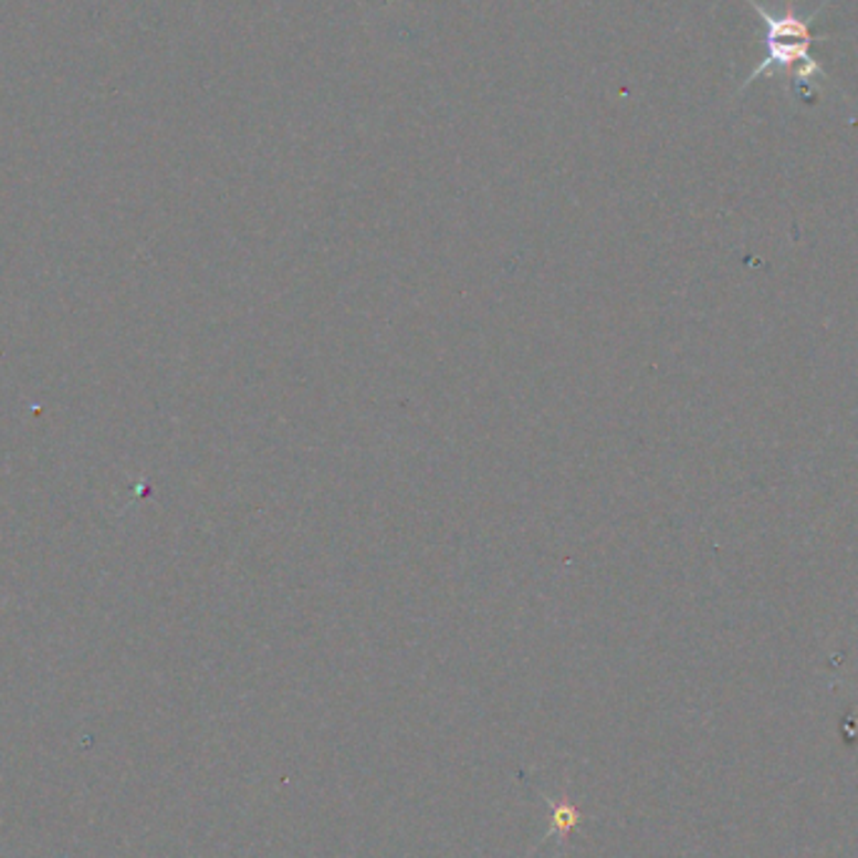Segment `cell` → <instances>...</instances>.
I'll list each match as a JSON object with an SVG mask.
<instances>
[{
  "label": "cell",
  "instance_id": "1",
  "mask_svg": "<svg viewBox=\"0 0 858 858\" xmlns=\"http://www.w3.org/2000/svg\"><path fill=\"white\" fill-rule=\"evenodd\" d=\"M749 3L758 11V15L763 18V23H766L768 28V59H763L758 65H755V71L751 73L749 83H753L755 79L761 76V73H766L768 69H794V86H796V96L798 98H806V91L804 86L810 81V76L814 73H820V76H826L824 69H820V63H816L814 59H810L808 53V45L810 41H814V35H810V18H801L796 11H794V3H788L786 13L783 15H773L768 13L766 8H763L761 3H755V0H749ZM745 83V86H749Z\"/></svg>",
  "mask_w": 858,
  "mask_h": 858
},
{
  "label": "cell",
  "instance_id": "2",
  "mask_svg": "<svg viewBox=\"0 0 858 858\" xmlns=\"http://www.w3.org/2000/svg\"><path fill=\"white\" fill-rule=\"evenodd\" d=\"M533 788L537 791L540 796H543V801H545L547 808H550V828H547V834L543 836V841H540V844H547L550 836H555L557 838V846L565 848L567 846V838L573 836L575 828L580 826V824H585V818H587L585 810L577 808L573 801L567 798V791L565 788L559 791L557 796L545 794V791L537 788V786H533Z\"/></svg>",
  "mask_w": 858,
  "mask_h": 858
}]
</instances>
